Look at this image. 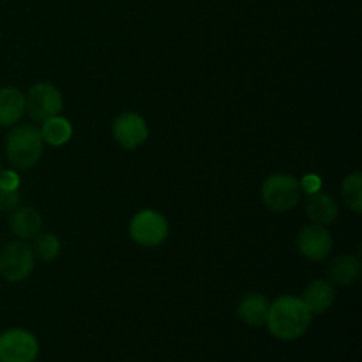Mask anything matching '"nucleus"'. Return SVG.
I'll return each mask as SVG.
<instances>
[{
  "label": "nucleus",
  "instance_id": "nucleus-1",
  "mask_svg": "<svg viewBox=\"0 0 362 362\" xmlns=\"http://www.w3.org/2000/svg\"><path fill=\"white\" fill-rule=\"evenodd\" d=\"M313 322V313L300 297L281 296L269 304L267 325L269 332L281 341H296L303 338Z\"/></svg>",
  "mask_w": 362,
  "mask_h": 362
},
{
  "label": "nucleus",
  "instance_id": "nucleus-2",
  "mask_svg": "<svg viewBox=\"0 0 362 362\" xmlns=\"http://www.w3.org/2000/svg\"><path fill=\"white\" fill-rule=\"evenodd\" d=\"M45 141L41 131L30 124L13 127L6 138V154L13 166L20 170H30L37 165L42 156Z\"/></svg>",
  "mask_w": 362,
  "mask_h": 362
},
{
  "label": "nucleus",
  "instance_id": "nucleus-3",
  "mask_svg": "<svg viewBox=\"0 0 362 362\" xmlns=\"http://www.w3.org/2000/svg\"><path fill=\"white\" fill-rule=\"evenodd\" d=\"M303 198L300 180L286 173H274L262 186V202L272 212H288Z\"/></svg>",
  "mask_w": 362,
  "mask_h": 362
},
{
  "label": "nucleus",
  "instance_id": "nucleus-4",
  "mask_svg": "<svg viewBox=\"0 0 362 362\" xmlns=\"http://www.w3.org/2000/svg\"><path fill=\"white\" fill-rule=\"evenodd\" d=\"M35 264L34 250L23 240L7 243L0 250V274L9 283H21L32 274Z\"/></svg>",
  "mask_w": 362,
  "mask_h": 362
},
{
  "label": "nucleus",
  "instance_id": "nucleus-5",
  "mask_svg": "<svg viewBox=\"0 0 362 362\" xmlns=\"http://www.w3.org/2000/svg\"><path fill=\"white\" fill-rule=\"evenodd\" d=\"M129 235L140 246L156 247L168 237V221L161 212L145 209L131 219Z\"/></svg>",
  "mask_w": 362,
  "mask_h": 362
},
{
  "label": "nucleus",
  "instance_id": "nucleus-6",
  "mask_svg": "<svg viewBox=\"0 0 362 362\" xmlns=\"http://www.w3.org/2000/svg\"><path fill=\"white\" fill-rule=\"evenodd\" d=\"M62 106V94L55 85L48 81L35 83L25 95V112L32 120H37V122H45L49 117L60 115Z\"/></svg>",
  "mask_w": 362,
  "mask_h": 362
},
{
  "label": "nucleus",
  "instance_id": "nucleus-7",
  "mask_svg": "<svg viewBox=\"0 0 362 362\" xmlns=\"http://www.w3.org/2000/svg\"><path fill=\"white\" fill-rule=\"evenodd\" d=\"M39 341L27 329H7L0 334V362H35Z\"/></svg>",
  "mask_w": 362,
  "mask_h": 362
},
{
  "label": "nucleus",
  "instance_id": "nucleus-8",
  "mask_svg": "<svg viewBox=\"0 0 362 362\" xmlns=\"http://www.w3.org/2000/svg\"><path fill=\"white\" fill-rule=\"evenodd\" d=\"M113 140L126 151H134L140 145H144L148 138V126L134 112H124L113 120L112 124Z\"/></svg>",
  "mask_w": 362,
  "mask_h": 362
},
{
  "label": "nucleus",
  "instance_id": "nucleus-9",
  "mask_svg": "<svg viewBox=\"0 0 362 362\" xmlns=\"http://www.w3.org/2000/svg\"><path fill=\"white\" fill-rule=\"evenodd\" d=\"M297 250L304 258L313 262L325 260L331 255L332 237L322 225H306L297 233Z\"/></svg>",
  "mask_w": 362,
  "mask_h": 362
},
{
  "label": "nucleus",
  "instance_id": "nucleus-10",
  "mask_svg": "<svg viewBox=\"0 0 362 362\" xmlns=\"http://www.w3.org/2000/svg\"><path fill=\"white\" fill-rule=\"evenodd\" d=\"M339 214L338 204L331 194L324 193V191H315L310 193L306 198V216L315 223V225L327 226L336 221Z\"/></svg>",
  "mask_w": 362,
  "mask_h": 362
},
{
  "label": "nucleus",
  "instance_id": "nucleus-11",
  "mask_svg": "<svg viewBox=\"0 0 362 362\" xmlns=\"http://www.w3.org/2000/svg\"><path fill=\"white\" fill-rule=\"evenodd\" d=\"M300 299L304 300V304L310 308L313 315L325 313L336 300L334 286L327 279H315L306 286Z\"/></svg>",
  "mask_w": 362,
  "mask_h": 362
},
{
  "label": "nucleus",
  "instance_id": "nucleus-12",
  "mask_svg": "<svg viewBox=\"0 0 362 362\" xmlns=\"http://www.w3.org/2000/svg\"><path fill=\"white\" fill-rule=\"evenodd\" d=\"M41 214L32 207H16L9 216V228L20 240L34 239L41 232Z\"/></svg>",
  "mask_w": 362,
  "mask_h": 362
},
{
  "label": "nucleus",
  "instance_id": "nucleus-13",
  "mask_svg": "<svg viewBox=\"0 0 362 362\" xmlns=\"http://www.w3.org/2000/svg\"><path fill=\"white\" fill-rule=\"evenodd\" d=\"M269 311V300L262 293H247L240 299L237 306V317L250 327H262L265 325Z\"/></svg>",
  "mask_w": 362,
  "mask_h": 362
},
{
  "label": "nucleus",
  "instance_id": "nucleus-14",
  "mask_svg": "<svg viewBox=\"0 0 362 362\" xmlns=\"http://www.w3.org/2000/svg\"><path fill=\"white\" fill-rule=\"evenodd\" d=\"M25 113V95L14 87L0 88V127L20 122Z\"/></svg>",
  "mask_w": 362,
  "mask_h": 362
},
{
  "label": "nucleus",
  "instance_id": "nucleus-15",
  "mask_svg": "<svg viewBox=\"0 0 362 362\" xmlns=\"http://www.w3.org/2000/svg\"><path fill=\"white\" fill-rule=\"evenodd\" d=\"M361 278V260L354 255H339L329 265V281L338 286L354 285Z\"/></svg>",
  "mask_w": 362,
  "mask_h": 362
},
{
  "label": "nucleus",
  "instance_id": "nucleus-16",
  "mask_svg": "<svg viewBox=\"0 0 362 362\" xmlns=\"http://www.w3.org/2000/svg\"><path fill=\"white\" fill-rule=\"evenodd\" d=\"M39 131H41L42 141H46V144L52 145V147L66 145L67 141L71 140V136H73V126H71L69 120L64 119V117L60 115L46 119Z\"/></svg>",
  "mask_w": 362,
  "mask_h": 362
},
{
  "label": "nucleus",
  "instance_id": "nucleus-17",
  "mask_svg": "<svg viewBox=\"0 0 362 362\" xmlns=\"http://www.w3.org/2000/svg\"><path fill=\"white\" fill-rule=\"evenodd\" d=\"M341 194L349 209H352L356 214L362 212V175L359 172H354L345 177L341 184Z\"/></svg>",
  "mask_w": 362,
  "mask_h": 362
},
{
  "label": "nucleus",
  "instance_id": "nucleus-18",
  "mask_svg": "<svg viewBox=\"0 0 362 362\" xmlns=\"http://www.w3.org/2000/svg\"><path fill=\"white\" fill-rule=\"evenodd\" d=\"M34 255L45 262H52L60 253V240L55 233H37L34 237Z\"/></svg>",
  "mask_w": 362,
  "mask_h": 362
},
{
  "label": "nucleus",
  "instance_id": "nucleus-19",
  "mask_svg": "<svg viewBox=\"0 0 362 362\" xmlns=\"http://www.w3.org/2000/svg\"><path fill=\"white\" fill-rule=\"evenodd\" d=\"M20 204V194L18 189H0V211L13 212Z\"/></svg>",
  "mask_w": 362,
  "mask_h": 362
},
{
  "label": "nucleus",
  "instance_id": "nucleus-20",
  "mask_svg": "<svg viewBox=\"0 0 362 362\" xmlns=\"http://www.w3.org/2000/svg\"><path fill=\"white\" fill-rule=\"evenodd\" d=\"M20 177L14 172H0V189H18Z\"/></svg>",
  "mask_w": 362,
  "mask_h": 362
},
{
  "label": "nucleus",
  "instance_id": "nucleus-21",
  "mask_svg": "<svg viewBox=\"0 0 362 362\" xmlns=\"http://www.w3.org/2000/svg\"><path fill=\"white\" fill-rule=\"evenodd\" d=\"M320 186H322V180L320 177L317 175H306L303 179V182H300V187H303L308 194L315 193V191H320Z\"/></svg>",
  "mask_w": 362,
  "mask_h": 362
},
{
  "label": "nucleus",
  "instance_id": "nucleus-22",
  "mask_svg": "<svg viewBox=\"0 0 362 362\" xmlns=\"http://www.w3.org/2000/svg\"><path fill=\"white\" fill-rule=\"evenodd\" d=\"M0 172H2V168H0Z\"/></svg>",
  "mask_w": 362,
  "mask_h": 362
}]
</instances>
